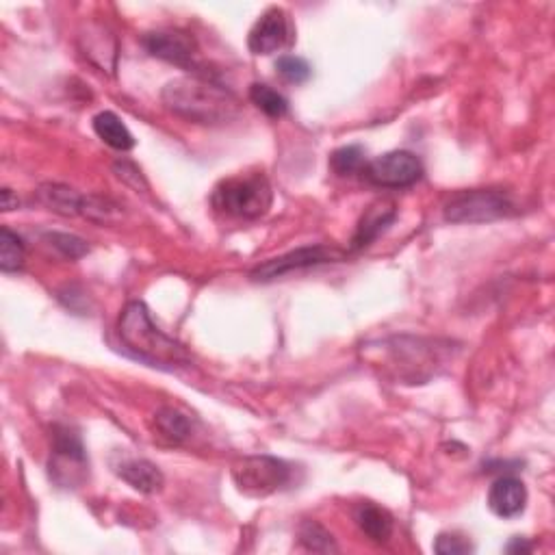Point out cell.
Masks as SVG:
<instances>
[{"mask_svg": "<svg viewBox=\"0 0 555 555\" xmlns=\"http://www.w3.org/2000/svg\"><path fill=\"white\" fill-rule=\"evenodd\" d=\"M293 40L291 22L282 7H269L254 22L248 35V48L254 55H274Z\"/></svg>", "mask_w": 555, "mask_h": 555, "instance_id": "cell-9", "label": "cell"}, {"mask_svg": "<svg viewBox=\"0 0 555 555\" xmlns=\"http://www.w3.org/2000/svg\"><path fill=\"white\" fill-rule=\"evenodd\" d=\"M115 473H118V477H122L128 486L135 488L137 493H144V495L159 493L165 482L161 469L146 458L122 460L118 467H115Z\"/></svg>", "mask_w": 555, "mask_h": 555, "instance_id": "cell-13", "label": "cell"}, {"mask_svg": "<svg viewBox=\"0 0 555 555\" xmlns=\"http://www.w3.org/2000/svg\"><path fill=\"white\" fill-rule=\"evenodd\" d=\"M211 204L217 213L235 219H261L274 204V191L265 174H237L224 178L211 193Z\"/></svg>", "mask_w": 555, "mask_h": 555, "instance_id": "cell-3", "label": "cell"}, {"mask_svg": "<svg viewBox=\"0 0 555 555\" xmlns=\"http://www.w3.org/2000/svg\"><path fill=\"white\" fill-rule=\"evenodd\" d=\"M434 551L438 555H467L473 551L471 540L456 532H443L434 540Z\"/></svg>", "mask_w": 555, "mask_h": 555, "instance_id": "cell-24", "label": "cell"}, {"mask_svg": "<svg viewBox=\"0 0 555 555\" xmlns=\"http://www.w3.org/2000/svg\"><path fill=\"white\" fill-rule=\"evenodd\" d=\"M118 334L128 354L150 367L174 371L191 365L185 347L154 326L144 302L126 304L118 321Z\"/></svg>", "mask_w": 555, "mask_h": 555, "instance_id": "cell-2", "label": "cell"}, {"mask_svg": "<svg viewBox=\"0 0 555 555\" xmlns=\"http://www.w3.org/2000/svg\"><path fill=\"white\" fill-rule=\"evenodd\" d=\"M163 105L189 122L217 126L237 118L239 100L226 87L202 76H183L163 87Z\"/></svg>", "mask_w": 555, "mask_h": 555, "instance_id": "cell-1", "label": "cell"}, {"mask_svg": "<svg viewBox=\"0 0 555 555\" xmlns=\"http://www.w3.org/2000/svg\"><path fill=\"white\" fill-rule=\"evenodd\" d=\"M363 176L382 189H406L423 178V163L408 150H393L367 161Z\"/></svg>", "mask_w": 555, "mask_h": 555, "instance_id": "cell-6", "label": "cell"}, {"mask_svg": "<svg viewBox=\"0 0 555 555\" xmlns=\"http://www.w3.org/2000/svg\"><path fill=\"white\" fill-rule=\"evenodd\" d=\"M144 46L152 57L174 63L178 68H193L196 63V42L183 31H154L144 35Z\"/></svg>", "mask_w": 555, "mask_h": 555, "instance_id": "cell-10", "label": "cell"}, {"mask_svg": "<svg viewBox=\"0 0 555 555\" xmlns=\"http://www.w3.org/2000/svg\"><path fill=\"white\" fill-rule=\"evenodd\" d=\"M354 521L360 527V532L371 542H376V545H384L393 536V516L389 514V510H384L371 501L358 503L354 510Z\"/></svg>", "mask_w": 555, "mask_h": 555, "instance_id": "cell-14", "label": "cell"}, {"mask_svg": "<svg viewBox=\"0 0 555 555\" xmlns=\"http://www.w3.org/2000/svg\"><path fill=\"white\" fill-rule=\"evenodd\" d=\"M298 536H300V542L306 551H313V553H337L339 551L332 534L317 521H304L300 525Z\"/></svg>", "mask_w": 555, "mask_h": 555, "instance_id": "cell-21", "label": "cell"}, {"mask_svg": "<svg viewBox=\"0 0 555 555\" xmlns=\"http://www.w3.org/2000/svg\"><path fill=\"white\" fill-rule=\"evenodd\" d=\"M508 553H527V551H532V545L529 542H525V538H514L510 545L506 547Z\"/></svg>", "mask_w": 555, "mask_h": 555, "instance_id": "cell-25", "label": "cell"}, {"mask_svg": "<svg viewBox=\"0 0 555 555\" xmlns=\"http://www.w3.org/2000/svg\"><path fill=\"white\" fill-rule=\"evenodd\" d=\"M87 471V454L79 434L66 425L53 428V458H50V475L63 488H74L83 482Z\"/></svg>", "mask_w": 555, "mask_h": 555, "instance_id": "cell-7", "label": "cell"}, {"mask_svg": "<svg viewBox=\"0 0 555 555\" xmlns=\"http://www.w3.org/2000/svg\"><path fill=\"white\" fill-rule=\"evenodd\" d=\"M276 70L278 74L291 85H302L313 76V68L311 63L302 57H295V55H282L276 61Z\"/></svg>", "mask_w": 555, "mask_h": 555, "instance_id": "cell-23", "label": "cell"}, {"mask_svg": "<svg viewBox=\"0 0 555 555\" xmlns=\"http://www.w3.org/2000/svg\"><path fill=\"white\" fill-rule=\"evenodd\" d=\"M44 241L50 245V248H55L61 256L70 258V261H79V258H83L89 252L87 241H83L76 235H70V232H46Z\"/></svg>", "mask_w": 555, "mask_h": 555, "instance_id": "cell-22", "label": "cell"}, {"mask_svg": "<svg viewBox=\"0 0 555 555\" xmlns=\"http://www.w3.org/2000/svg\"><path fill=\"white\" fill-rule=\"evenodd\" d=\"M330 167L337 176L363 174L367 167V152L363 146H343L330 154Z\"/></svg>", "mask_w": 555, "mask_h": 555, "instance_id": "cell-20", "label": "cell"}, {"mask_svg": "<svg viewBox=\"0 0 555 555\" xmlns=\"http://www.w3.org/2000/svg\"><path fill=\"white\" fill-rule=\"evenodd\" d=\"M397 219V209L393 202H376L371 204L367 213L360 217L358 228L354 232V239H352V250H365L369 245L376 241L382 232L389 230V226Z\"/></svg>", "mask_w": 555, "mask_h": 555, "instance_id": "cell-12", "label": "cell"}, {"mask_svg": "<svg viewBox=\"0 0 555 555\" xmlns=\"http://www.w3.org/2000/svg\"><path fill=\"white\" fill-rule=\"evenodd\" d=\"M341 258H345V254L337 248H328V245H306V248H298L278 258H269L263 265L252 269L250 278L254 282H271L287 274H293V271L334 263L341 261Z\"/></svg>", "mask_w": 555, "mask_h": 555, "instance_id": "cell-8", "label": "cell"}, {"mask_svg": "<svg viewBox=\"0 0 555 555\" xmlns=\"http://www.w3.org/2000/svg\"><path fill=\"white\" fill-rule=\"evenodd\" d=\"M94 133L105 141V144L113 150L128 152L135 148V137L128 131V126L122 122L120 115L113 111H100L94 118Z\"/></svg>", "mask_w": 555, "mask_h": 555, "instance_id": "cell-16", "label": "cell"}, {"mask_svg": "<svg viewBox=\"0 0 555 555\" xmlns=\"http://www.w3.org/2000/svg\"><path fill=\"white\" fill-rule=\"evenodd\" d=\"M37 198L46 206L48 211H53L63 217H76L83 213V202L85 196L79 191H74L68 185H57V183H46L37 189Z\"/></svg>", "mask_w": 555, "mask_h": 555, "instance_id": "cell-15", "label": "cell"}, {"mask_svg": "<svg viewBox=\"0 0 555 555\" xmlns=\"http://www.w3.org/2000/svg\"><path fill=\"white\" fill-rule=\"evenodd\" d=\"M516 213L512 196L503 189L460 191L445 204V219L451 224H486Z\"/></svg>", "mask_w": 555, "mask_h": 555, "instance_id": "cell-4", "label": "cell"}, {"mask_svg": "<svg viewBox=\"0 0 555 555\" xmlns=\"http://www.w3.org/2000/svg\"><path fill=\"white\" fill-rule=\"evenodd\" d=\"M250 100L256 109H261L267 118L280 120L285 118L289 113V100L282 96L280 92H276L274 87H269L265 83H254L250 87Z\"/></svg>", "mask_w": 555, "mask_h": 555, "instance_id": "cell-18", "label": "cell"}, {"mask_svg": "<svg viewBox=\"0 0 555 555\" xmlns=\"http://www.w3.org/2000/svg\"><path fill=\"white\" fill-rule=\"evenodd\" d=\"M488 508L499 519H514L527 508V488L512 475H501L488 490Z\"/></svg>", "mask_w": 555, "mask_h": 555, "instance_id": "cell-11", "label": "cell"}, {"mask_svg": "<svg viewBox=\"0 0 555 555\" xmlns=\"http://www.w3.org/2000/svg\"><path fill=\"white\" fill-rule=\"evenodd\" d=\"M18 209V198H14L11 189H3V211H14Z\"/></svg>", "mask_w": 555, "mask_h": 555, "instance_id": "cell-26", "label": "cell"}, {"mask_svg": "<svg viewBox=\"0 0 555 555\" xmlns=\"http://www.w3.org/2000/svg\"><path fill=\"white\" fill-rule=\"evenodd\" d=\"M154 430L170 443H183L191 436V421L176 408H161L154 415Z\"/></svg>", "mask_w": 555, "mask_h": 555, "instance_id": "cell-17", "label": "cell"}, {"mask_svg": "<svg viewBox=\"0 0 555 555\" xmlns=\"http://www.w3.org/2000/svg\"><path fill=\"white\" fill-rule=\"evenodd\" d=\"M232 480L241 495L263 499L291 482V467L274 456H250L232 467Z\"/></svg>", "mask_w": 555, "mask_h": 555, "instance_id": "cell-5", "label": "cell"}, {"mask_svg": "<svg viewBox=\"0 0 555 555\" xmlns=\"http://www.w3.org/2000/svg\"><path fill=\"white\" fill-rule=\"evenodd\" d=\"M24 256L27 250H24L22 239L7 226L0 228V269L5 274H16L24 267Z\"/></svg>", "mask_w": 555, "mask_h": 555, "instance_id": "cell-19", "label": "cell"}]
</instances>
